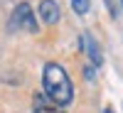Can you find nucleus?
Returning <instances> with one entry per match:
<instances>
[{"label": "nucleus", "instance_id": "f257e3e1", "mask_svg": "<svg viewBox=\"0 0 123 113\" xmlns=\"http://www.w3.org/2000/svg\"><path fill=\"white\" fill-rule=\"evenodd\" d=\"M42 86H44V96L57 106H69L71 98H74V84H71L67 69L62 64H57V61L44 64Z\"/></svg>", "mask_w": 123, "mask_h": 113}, {"label": "nucleus", "instance_id": "f03ea898", "mask_svg": "<svg viewBox=\"0 0 123 113\" xmlns=\"http://www.w3.org/2000/svg\"><path fill=\"white\" fill-rule=\"evenodd\" d=\"M10 30H27V32H37V20H35L32 7H30L27 3H20V5L12 10Z\"/></svg>", "mask_w": 123, "mask_h": 113}, {"label": "nucleus", "instance_id": "7ed1b4c3", "mask_svg": "<svg viewBox=\"0 0 123 113\" xmlns=\"http://www.w3.org/2000/svg\"><path fill=\"white\" fill-rule=\"evenodd\" d=\"M39 17H42L44 25H54L59 20V5H57V0H42V3H39Z\"/></svg>", "mask_w": 123, "mask_h": 113}, {"label": "nucleus", "instance_id": "20e7f679", "mask_svg": "<svg viewBox=\"0 0 123 113\" xmlns=\"http://www.w3.org/2000/svg\"><path fill=\"white\" fill-rule=\"evenodd\" d=\"M79 44H81V49H84V52L89 54V59L94 61L96 66H98V64H104V57H101V49H98V44L94 42V37H91V35H86V32H84V35H81V42H79Z\"/></svg>", "mask_w": 123, "mask_h": 113}, {"label": "nucleus", "instance_id": "39448f33", "mask_svg": "<svg viewBox=\"0 0 123 113\" xmlns=\"http://www.w3.org/2000/svg\"><path fill=\"white\" fill-rule=\"evenodd\" d=\"M32 113H64V111H62V106H57V103H49L47 96L37 94L32 98Z\"/></svg>", "mask_w": 123, "mask_h": 113}, {"label": "nucleus", "instance_id": "423d86ee", "mask_svg": "<svg viewBox=\"0 0 123 113\" xmlns=\"http://www.w3.org/2000/svg\"><path fill=\"white\" fill-rule=\"evenodd\" d=\"M89 3L91 0H71V7L76 10V15H86L89 12Z\"/></svg>", "mask_w": 123, "mask_h": 113}, {"label": "nucleus", "instance_id": "0eeeda50", "mask_svg": "<svg viewBox=\"0 0 123 113\" xmlns=\"http://www.w3.org/2000/svg\"><path fill=\"white\" fill-rule=\"evenodd\" d=\"M104 113H113V111H104Z\"/></svg>", "mask_w": 123, "mask_h": 113}]
</instances>
